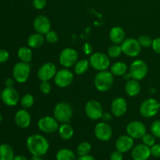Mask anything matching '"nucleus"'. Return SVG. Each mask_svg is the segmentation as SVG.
<instances>
[{"instance_id":"25","label":"nucleus","mask_w":160,"mask_h":160,"mask_svg":"<svg viewBox=\"0 0 160 160\" xmlns=\"http://www.w3.org/2000/svg\"><path fill=\"white\" fill-rule=\"evenodd\" d=\"M14 157L13 149L10 145H0V160H13Z\"/></svg>"},{"instance_id":"38","label":"nucleus","mask_w":160,"mask_h":160,"mask_svg":"<svg viewBox=\"0 0 160 160\" xmlns=\"http://www.w3.org/2000/svg\"><path fill=\"white\" fill-rule=\"evenodd\" d=\"M40 90L45 95H48L51 92L52 90V86L50 83L48 81H42L40 84Z\"/></svg>"},{"instance_id":"41","label":"nucleus","mask_w":160,"mask_h":160,"mask_svg":"<svg viewBox=\"0 0 160 160\" xmlns=\"http://www.w3.org/2000/svg\"><path fill=\"white\" fill-rule=\"evenodd\" d=\"M9 59V52L5 49H0V63H4V62H7Z\"/></svg>"},{"instance_id":"1","label":"nucleus","mask_w":160,"mask_h":160,"mask_svg":"<svg viewBox=\"0 0 160 160\" xmlns=\"http://www.w3.org/2000/svg\"><path fill=\"white\" fill-rule=\"evenodd\" d=\"M27 148L33 156H42L49 148L48 140L41 134H32L27 140Z\"/></svg>"},{"instance_id":"37","label":"nucleus","mask_w":160,"mask_h":160,"mask_svg":"<svg viewBox=\"0 0 160 160\" xmlns=\"http://www.w3.org/2000/svg\"><path fill=\"white\" fill-rule=\"evenodd\" d=\"M45 38H46L47 42H49L50 44H55L58 42L59 37H58L57 33L55 32L54 31H51V30H50V31L45 34Z\"/></svg>"},{"instance_id":"22","label":"nucleus","mask_w":160,"mask_h":160,"mask_svg":"<svg viewBox=\"0 0 160 160\" xmlns=\"http://www.w3.org/2000/svg\"><path fill=\"white\" fill-rule=\"evenodd\" d=\"M109 39L113 44H121L125 40L124 30L120 27L112 28L109 31Z\"/></svg>"},{"instance_id":"16","label":"nucleus","mask_w":160,"mask_h":160,"mask_svg":"<svg viewBox=\"0 0 160 160\" xmlns=\"http://www.w3.org/2000/svg\"><path fill=\"white\" fill-rule=\"evenodd\" d=\"M57 73L56 67L52 62H46L39 68L38 71V77L42 81H49L53 78Z\"/></svg>"},{"instance_id":"24","label":"nucleus","mask_w":160,"mask_h":160,"mask_svg":"<svg viewBox=\"0 0 160 160\" xmlns=\"http://www.w3.org/2000/svg\"><path fill=\"white\" fill-rule=\"evenodd\" d=\"M45 42L43 34L34 33L30 35L28 38V45L31 48H38L42 46Z\"/></svg>"},{"instance_id":"7","label":"nucleus","mask_w":160,"mask_h":160,"mask_svg":"<svg viewBox=\"0 0 160 160\" xmlns=\"http://www.w3.org/2000/svg\"><path fill=\"white\" fill-rule=\"evenodd\" d=\"M89 62L90 66L98 71L106 70L110 66L109 57L102 52H95L91 55Z\"/></svg>"},{"instance_id":"19","label":"nucleus","mask_w":160,"mask_h":160,"mask_svg":"<svg viewBox=\"0 0 160 160\" xmlns=\"http://www.w3.org/2000/svg\"><path fill=\"white\" fill-rule=\"evenodd\" d=\"M151 156V148L144 144L138 145L131 152V156L134 160H148Z\"/></svg>"},{"instance_id":"44","label":"nucleus","mask_w":160,"mask_h":160,"mask_svg":"<svg viewBox=\"0 0 160 160\" xmlns=\"http://www.w3.org/2000/svg\"><path fill=\"white\" fill-rule=\"evenodd\" d=\"M83 52L86 55H92L93 52V47L90 43H85L83 45Z\"/></svg>"},{"instance_id":"26","label":"nucleus","mask_w":160,"mask_h":160,"mask_svg":"<svg viewBox=\"0 0 160 160\" xmlns=\"http://www.w3.org/2000/svg\"><path fill=\"white\" fill-rule=\"evenodd\" d=\"M58 131H59V135L63 140H69L73 137L74 134L73 128L67 123H62L61 126H59Z\"/></svg>"},{"instance_id":"50","label":"nucleus","mask_w":160,"mask_h":160,"mask_svg":"<svg viewBox=\"0 0 160 160\" xmlns=\"http://www.w3.org/2000/svg\"><path fill=\"white\" fill-rule=\"evenodd\" d=\"M2 115H1V113H0V123H1V122H2Z\"/></svg>"},{"instance_id":"35","label":"nucleus","mask_w":160,"mask_h":160,"mask_svg":"<svg viewBox=\"0 0 160 160\" xmlns=\"http://www.w3.org/2000/svg\"><path fill=\"white\" fill-rule=\"evenodd\" d=\"M152 134L155 138H160V120H155L151 125Z\"/></svg>"},{"instance_id":"20","label":"nucleus","mask_w":160,"mask_h":160,"mask_svg":"<svg viewBox=\"0 0 160 160\" xmlns=\"http://www.w3.org/2000/svg\"><path fill=\"white\" fill-rule=\"evenodd\" d=\"M116 148L122 153H125L132 149L134 146V138L128 135H121L116 141Z\"/></svg>"},{"instance_id":"12","label":"nucleus","mask_w":160,"mask_h":160,"mask_svg":"<svg viewBox=\"0 0 160 160\" xmlns=\"http://www.w3.org/2000/svg\"><path fill=\"white\" fill-rule=\"evenodd\" d=\"M73 80V74L67 68L57 71L54 77L55 84L59 88H67L71 84Z\"/></svg>"},{"instance_id":"14","label":"nucleus","mask_w":160,"mask_h":160,"mask_svg":"<svg viewBox=\"0 0 160 160\" xmlns=\"http://www.w3.org/2000/svg\"><path fill=\"white\" fill-rule=\"evenodd\" d=\"M1 99L6 106H14L18 103L20 100V95L15 88L6 87L2 92Z\"/></svg>"},{"instance_id":"47","label":"nucleus","mask_w":160,"mask_h":160,"mask_svg":"<svg viewBox=\"0 0 160 160\" xmlns=\"http://www.w3.org/2000/svg\"><path fill=\"white\" fill-rule=\"evenodd\" d=\"M76 160H95V159L93 156H89V155H86V156H79Z\"/></svg>"},{"instance_id":"48","label":"nucleus","mask_w":160,"mask_h":160,"mask_svg":"<svg viewBox=\"0 0 160 160\" xmlns=\"http://www.w3.org/2000/svg\"><path fill=\"white\" fill-rule=\"evenodd\" d=\"M13 160H28L25 156H21V155H19V156H16L14 157Z\"/></svg>"},{"instance_id":"40","label":"nucleus","mask_w":160,"mask_h":160,"mask_svg":"<svg viewBox=\"0 0 160 160\" xmlns=\"http://www.w3.org/2000/svg\"><path fill=\"white\" fill-rule=\"evenodd\" d=\"M150 148L152 156L156 158H160V144H155Z\"/></svg>"},{"instance_id":"45","label":"nucleus","mask_w":160,"mask_h":160,"mask_svg":"<svg viewBox=\"0 0 160 160\" xmlns=\"http://www.w3.org/2000/svg\"><path fill=\"white\" fill-rule=\"evenodd\" d=\"M101 119L104 122H106V123H107V122L110 121V120H112V116H111V114L109 113V112H103L102 115Z\"/></svg>"},{"instance_id":"18","label":"nucleus","mask_w":160,"mask_h":160,"mask_svg":"<svg viewBox=\"0 0 160 160\" xmlns=\"http://www.w3.org/2000/svg\"><path fill=\"white\" fill-rule=\"evenodd\" d=\"M127 110H128V104L124 98L122 97H117L112 100L111 103V111L115 117H122L126 113Z\"/></svg>"},{"instance_id":"9","label":"nucleus","mask_w":160,"mask_h":160,"mask_svg":"<svg viewBox=\"0 0 160 160\" xmlns=\"http://www.w3.org/2000/svg\"><path fill=\"white\" fill-rule=\"evenodd\" d=\"M122 51L126 56L130 57H136L142 50V46L138 41L134 38H127L121 43Z\"/></svg>"},{"instance_id":"31","label":"nucleus","mask_w":160,"mask_h":160,"mask_svg":"<svg viewBox=\"0 0 160 160\" xmlns=\"http://www.w3.org/2000/svg\"><path fill=\"white\" fill-rule=\"evenodd\" d=\"M91 150H92L91 144L88 142H83L78 145V148H77V153L79 156H86L90 153Z\"/></svg>"},{"instance_id":"17","label":"nucleus","mask_w":160,"mask_h":160,"mask_svg":"<svg viewBox=\"0 0 160 160\" xmlns=\"http://www.w3.org/2000/svg\"><path fill=\"white\" fill-rule=\"evenodd\" d=\"M33 27L36 32L42 34H46L51 29V23L48 17L40 15L35 17L33 22Z\"/></svg>"},{"instance_id":"23","label":"nucleus","mask_w":160,"mask_h":160,"mask_svg":"<svg viewBox=\"0 0 160 160\" xmlns=\"http://www.w3.org/2000/svg\"><path fill=\"white\" fill-rule=\"evenodd\" d=\"M125 91L131 97H134L141 92V84L138 81L134 79L128 80L125 85Z\"/></svg>"},{"instance_id":"5","label":"nucleus","mask_w":160,"mask_h":160,"mask_svg":"<svg viewBox=\"0 0 160 160\" xmlns=\"http://www.w3.org/2000/svg\"><path fill=\"white\" fill-rule=\"evenodd\" d=\"M31 72V66L28 62H19L14 65L12 69V76L18 83H24L28 80Z\"/></svg>"},{"instance_id":"52","label":"nucleus","mask_w":160,"mask_h":160,"mask_svg":"<svg viewBox=\"0 0 160 160\" xmlns=\"http://www.w3.org/2000/svg\"><path fill=\"white\" fill-rule=\"evenodd\" d=\"M159 139H160V138H159Z\"/></svg>"},{"instance_id":"43","label":"nucleus","mask_w":160,"mask_h":160,"mask_svg":"<svg viewBox=\"0 0 160 160\" xmlns=\"http://www.w3.org/2000/svg\"><path fill=\"white\" fill-rule=\"evenodd\" d=\"M123 153L118 150L112 152L110 155V160H123Z\"/></svg>"},{"instance_id":"36","label":"nucleus","mask_w":160,"mask_h":160,"mask_svg":"<svg viewBox=\"0 0 160 160\" xmlns=\"http://www.w3.org/2000/svg\"><path fill=\"white\" fill-rule=\"evenodd\" d=\"M142 139L144 145H147V146H148L149 148L153 146V145H155V143H156V138H155V137L152 134H145V135L142 137Z\"/></svg>"},{"instance_id":"13","label":"nucleus","mask_w":160,"mask_h":160,"mask_svg":"<svg viewBox=\"0 0 160 160\" xmlns=\"http://www.w3.org/2000/svg\"><path fill=\"white\" fill-rule=\"evenodd\" d=\"M127 133L134 139L142 138L146 134V127L140 121H132L127 126Z\"/></svg>"},{"instance_id":"42","label":"nucleus","mask_w":160,"mask_h":160,"mask_svg":"<svg viewBox=\"0 0 160 160\" xmlns=\"http://www.w3.org/2000/svg\"><path fill=\"white\" fill-rule=\"evenodd\" d=\"M152 47L155 52L160 55V38H156L153 40Z\"/></svg>"},{"instance_id":"27","label":"nucleus","mask_w":160,"mask_h":160,"mask_svg":"<svg viewBox=\"0 0 160 160\" xmlns=\"http://www.w3.org/2000/svg\"><path fill=\"white\" fill-rule=\"evenodd\" d=\"M18 57L22 62H28L29 63L31 61L33 57V53L31 51V48H28V47H21V48H19L18 52Z\"/></svg>"},{"instance_id":"51","label":"nucleus","mask_w":160,"mask_h":160,"mask_svg":"<svg viewBox=\"0 0 160 160\" xmlns=\"http://www.w3.org/2000/svg\"><path fill=\"white\" fill-rule=\"evenodd\" d=\"M1 93H2V92L0 91V99H1Z\"/></svg>"},{"instance_id":"33","label":"nucleus","mask_w":160,"mask_h":160,"mask_svg":"<svg viewBox=\"0 0 160 160\" xmlns=\"http://www.w3.org/2000/svg\"><path fill=\"white\" fill-rule=\"evenodd\" d=\"M34 97L30 94H27L21 98V105L24 109H29L34 105Z\"/></svg>"},{"instance_id":"46","label":"nucleus","mask_w":160,"mask_h":160,"mask_svg":"<svg viewBox=\"0 0 160 160\" xmlns=\"http://www.w3.org/2000/svg\"><path fill=\"white\" fill-rule=\"evenodd\" d=\"M5 85L6 86L7 88H12V86L14 85V78H7L5 81Z\"/></svg>"},{"instance_id":"32","label":"nucleus","mask_w":160,"mask_h":160,"mask_svg":"<svg viewBox=\"0 0 160 160\" xmlns=\"http://www.w3.org/2000/svg\"><path fill=\"white\" fill-rule=\"evenodd\" d=\"M122 52L123 51H122L121 45H117V44H114L108 49V55L109 57L112 58H118L122 54Z\"/></svg>"},{"instance_id":"39","label":"nucleus","mask_w":160,"mask_h":160,"mask_svg":"<svg viewBox=\"0 0 160 160\" xmlns=\"http://www.w3.org/2000/svg\"><path fill=\"white\" fill-rule=\"evenodd\" d=\"M47 0H33V6L36 9H42L45 7Z\"/></svg>"},{"instance_id":"2","label":"nucleus","mask_w":160,"mask_h":160,"mask_svg":"<svg viewBox=\"0 0 160 160\" xmlns=\"http://www.w3.org/2000/svg\"><path fill=\"white\" fill-rule=\"evenodd\" d=\"M73 110L71 105L66 102H61L56 105L53 110V115L58 122L68 123L73 117Z\"/></svg>"},{"instance_id":"6","label":"nucleus","mask_w":160,"mask_h":160,"mask_svg":"<svg viewBox=\"0 0 160 160\" xmlns=\"http://www.w3.org/2000/svg\"><path fill=\"white\" fill-rule=\"evenodd\" d=\"M148 68L146 62L142 59H137L131 64L130 67V75L131 79L141 81L146 77Z\"/></svg>"},{"instance_id":"10","label":"nucleus","mask_w":160,"mask_h":160,"mask_svg":"<svg viewBox=\"0 0 160 160\" xmlns=\"http://www.w3.org/2000/svg\"><path fill=\"white\" fill-rule=\"evenodd\" d=\"M39 130L45 134H52L59 129V123L55 117H44L38 122Z\"/></svg>"},{"instance_id":"30","label":"nucleus","mask_w":160,"mask_h":160,"mask_svg":"<svg viewBox=\"0 0 160 160\" xmlns=\"http://www.w3.org/2000/svg\"><path fill=\"white\" fill-rule=\"evenodd\" d=\"M90 66V62L87 59H81L78 60L74 65V72L76 74H84L88 71Z\"/></svg>"},{"instance_id":"3","label":"nucleus","mask_w":160,"mask_h":160,"mask_svg":"<svg viewBox=\"0 0 160 160\" xmlns=\"http://www.w3.org/2000/svg\"><path fill=\"white\" fill-rule=\"evenodd\" d=\"M94 84L97 90L99 92H107L113 84V75L107 70L99 71L95 76Z\"/></svg>"},{"instance_id":"34","label":"nucleus","mask_w":160,"mask_h":160,"mask_svg":"<svg viewBox=\"0 0 160 160\" xmlns=\"http://www.w3.org/2000/svg\"><path fill=\"white\" fill-rule=\"evenodd\" d=\"M138 42L140 45L144 48H148L152 45L153 40L148 35H141L138 38Z\"/></svg>"},{"instance_id":"49","label":"nucleus","mask_w":160,"mask_h":160,"mask_svg":"<svg viewBox=\"0 0 160 160\" xmlns=\"http://www.w3.org/2000/svg\"><path fill=\"white\" fill-rule=\"evenodd\" d=\"M31 160H42L41 159V156H33L32 159Z\"/></svg>"},{"instance_id":"4","label":"nucleus","mask_w":160,"mask_h":160,"mask_svg":"<svg viewBox=\"0 0 160 160\" xmlns=\"http://www.w3.org/2000/svg\"><path fill=\"white\" fill-rule=\"evenodd\" d=\"M160 109V102L155 98H148L141 104V115L145 118H152L155 117Z\"/></svg>"},{"instance_id":"28","label":"nucleus","mask_w":160,"mask_h":160,"mask_svg":"<svg viewBox=\"0 0 160 160\" xmlns=\"http://www.w3.org/2000/svg\"><path fill=\"white\" fill-rule=\"evenodd\" d=\"M128 70V66L123 62H117L111 67V73L115 76H123Z\"/></svg>"},{"instance_id":"15","label":"nucleus","mask_w":160,"mask_h":160,"mask_svg":"<svg viewBox=\"0 0 160 160\" xmlns=\"http://www.w3.org/2000/svg\"><path fill=\"white\" fill-rule=\"evenodd\" d=\"M112 131L111 127L106 122L97 123L95 128V135L102 142H107L112 138Z\"/></svg>"},{"instance_id":"29","label":"nucleus","mask_w":160,"mask_h":160,"mask_svg":"<svg viewBox=\"0 0 160 160\" xmlns=\"http://www.w3.org/2000/svg\"><path fill=\"white\" fill-rule=\"evenodd\" d=\"M56 160H76V156L72 150L62 148L56 154Z\"/></svg>"},{"instance_id":"11","label":"nucleus","mask_w":160,"mask_h":160,"mask_svg":"<svg viewBox=\"0 0 160 160\" xmlns=\"http://www.w3.org/2000/svg\"><path fill=\"white\" fill-rule=\"evenodd\" d=\"M85 113L89 119L97 120L102 117L103 109L99 102L96 100H90L85 105Z\"/></svg>"},{"instance_id":"8","label":"nucleus","mask_w":160,"mask_h":160,"mask_svg":"<svg viewBox=\"0 0 160 160\" xmlns=\"http://www.w3.org/2000/svg\"><path fill=\"white\" fill-rule=\"evenodd\" d=\"M59 63L65 68L73 67L78 61V52L72 48H66L59 55Z\"/></svg>"},{"instance_id":"21","label":"nucleus","mask_w":160,"mask_h":160,"mask_svg":"<svg viewBox=\"0 0 160 160\" xmlns=\"http://www.w3.org/2000/svg\"><path fill=\"white\" fill-rule=\"evenodd\" d=\"M31 122V117L29 112L25 109H20L17 111L15 115V123L19 128H27L30 126Z\"/></svg>"}]
</instances>
